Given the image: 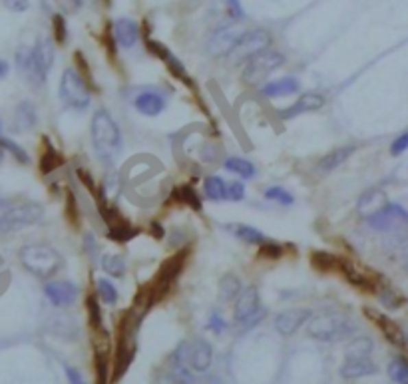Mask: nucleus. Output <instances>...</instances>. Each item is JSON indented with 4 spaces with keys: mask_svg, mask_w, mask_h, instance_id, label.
Returning <instances> with one entry per match:
<instances>
[{
    "mask_svg": "<svg viewBox=\"0 0 408 384\" xmlns=\"http://www.w3.org/2000/svg\"><path fill=\"white\" fill-rule=\"evenodd\" d=\"M96 297L106 304H116L118 303V289L108 279H98L96 281Z\"/></svg>",
    "mask_w": 408,
    "mask_h": 384,
    "instance_id": "c9c22d12",
    "label": "nucleus"
},
{
    "mask_svg": "<svg viewBox=\"0 0 408 384\" xmlns=\"http://www.w3.org/2000/svg\"><path fill=\"white\" fill-rule=\"evenodd\" d=\"M243 30L235 24H225L221 28H217L211 38L207 40V52L215 58H227L229 52L233 50V46L241 38Z\"/></svg>",
    "mask_w": 408,
    "mask_h": 384,
    "instance_id": "1a4fd4ad",
    "label": "nucleus"
},
{
    "mask_svg": "<svg viewBox=\"0 0 408 384\" xmlns=\"http://www.w3.org/2000/svg\"><path fill=\"white\" fill-rule=\"evenodd\" d=\"M84 249H86V255L94 261L98 257V251H100V245L96 241L94 233H86L84 235Z\"/></svg>",
    "mask_w": 408,
    "mask_h": 384,
    "instance_id": "49530a36",
    "label": "nucleus"
},
{
    "mask_svg": "<svg viewBox=\"0 0 408 384\" xmlns=\"http://www.w3.org/2000/svg\"><path fill=\"white\" fill-rule=\"evenodd\" d=\"M189 2H197V0H189Z\"/></svg>",
    "mask_w": 408,
    "mask_h": 384,
    "instance_id": "69168bd1",
    "label": "nucleus"
},
{
    "mask_svg": "<svg viewBox=\"0 0 408 384\" xmlns=\"http://www.w3.org/2000/svg\"><path fill=\"white\" fill-rule=\"evenodd\" d=\"M147 50H149L154 56H158V58L167 66V70L171 72V76H176L178 80H182L184 84H187V86H193V82H191V78H189L187 70L184 68V64L178 60V56H176V54H171V52L163 46L162 42L147 40Z\"/></svg>",
    "mask_w": 408,
    "mask_h": 384,
    "instance_id": "f8f14e48",
    "label": "nucleus"
},
{
    "mask_svg": "<svg viewBox=\"0 0 408 384\" xmlns=\"http://www.w3.org/2000/svg\"><path fill=\"white\" fill-rule=\"evenodd\" d=\"M42 219H44V207L40 203H19L0 215V233H14L26 227H32Z\"/></svg>",
    "mask_w": 408,
    "mask_h": 384,
    "instance_id": "20e7f679",
    "label": "nucleus"
},
{
    "mask_svg": "<svg viewBox=\"0 0 408 384\" xmlns=\"http://www.w3.org/2000/svg\"><path fill=\"white\" fill-rule=\"evenodd\" d=\"M78 178H80L82 182L86 183V187L92 191V193H98V187H96V183H94V180H92V176L86 171V169H78Z\"/></svg>",
    "mask_w": 408,
    "mask_h": 384,
    "instance_id": "603ef678",
    "label": "nucleus"
},
{
    "mask_svg": "<svg viewBox=\"0 0 408 384\" xmlns=\"http://www.w3.org/2000/svg\"><path fill=\"white\" fill-rule=\"evenodd\" d=\"M313 317V313L309 309H289L283 311L275 317V331L283 337L295 335L303 324Z\"/></svg>",
    "mask_w": 408,
    "mask_h": 384,
    "instance_id": "9b49d317",
    "label": "nucleus"
},
{
    "mask_svg": "<svg viewBox=\"0 0 408 384\" xmlns=\"http://www.w3.org/2000/svg\"><path fill=\"white\" fill-rule=\"evenodd\" d=\"M60 98L68 108L74 110H86L90 106V88L82 74L74 68H66L60 78Z\"/></svg>",
    "mask_w": 408,
    "mask_h": 384,
    "instance_id": "39448f33",
    "label": "nucleus"
},
{
    "mask_svg": "<svg viewBox=\"0 0 408 384\" xmlns=\"http://www.w3.org/2000/svg\"><path fill=\"white\" fill-rule=\"evenodd\" d=\"M74 4H76V6H80V4H82V0H74Z\"/></svg>",
    "mask_w": 408,
    "mask_h": 384,
    "instance_id": "052dcab7",
    "label": "nucleus"
},
{
    "mask_svg": "<svg viewBox=\"0 0 408 384\" xmlns=\"http://www.w3.org/2000/svg\"><path fill=\"white\" fill-rule=\"evenodd\" d=\"M405 269H407V273H408V261H407V263H405Z\"/></svg>",
    "mask_w": 408,
    "mask_h": 384,
    "instance_id": "e2e57ef3",
    "label": "nucleus"
},
{
    "mask_svg": "<svg viewBox=\"0 0 408 384\" xmlns=\"http://www.w3.org/2000/svg\"><path fill=\"white\" fill-rule=\"evenodd\" d=\"M357 331L355 323L339 313H325L309 319V337L321 343H337L350 337Z\"/></svg>",
    "mask_w": 408,
    "mask_h": 384,
    "instance_id": "7ed1b4c3",
    "label": "nucleus"
},
{
    "mask_svg": "<svg viewBox=\"0 0 408 384\" xmlns=\"http://www.w3.org/2000/svg\"><path fill=\"white\" fill-rule=\"evenodd\" d=\"M22 267L38 279H50L58 273L62 259L58 251L46 243H30L24 245L19 253Z\"/></svg>",
    "mask_w": 408,
    "mask_h": 384,
    "instance_id": "f03ea898",
    "label": "nucleus"
},
{
    "mask_svg": "<svg viewBox=\"0 0 408 384\" xmlns=\"http://www.w3.org/2000/svg\"><path fill=\"white\" fill-rule=\"evenodd\" d=\"M233 235L249 245H263L267 241V235L263 231H259L257 227H251V225H243V223L233 225Z\"/></svg>",
    "mask_w": 408,
    "mask_h": 384,
    "instance_id": "c85d7f7f",
    "label": "nucleus"
},
{
    "mask_svg": "<svg viewBox=\"0 0 408 384\" xmlns=\"http://www.w3.org/2000/svg\"><path fill=\"white\" fill-rule=\"evenodd\" d=\"M0 147L4 149V152H8V154H12L14 156V160L19 163H28L30 162V158H28V154H26V149L21 147L16 142H12V140H8V138H0Z\"/></svg>",
    "mask_w": 408,
    "mask_h": 384,
    "instance_id": "ea45409f",
    "label": "nucleus"
},
{
    "mask_svg": "<svg viewBox=\"0 0 408 384\" xmlns=\"http://www.w3.org/2000/svg\"><path fill=\"white\" fill-rule=\"evenodd\" d=\"M325 96L319 94V92H305L301 94V98L291 104L289 108H285L279 116L283 120H291L295 116H301V114H307V112H315V110H321L325 106Z\"/></svg>",
    "mask_w": 408,
    "mask_h": 384,
    "instance_id": "f3484780",
    "label": "nucleus"
},
{
    "mask_svg": "<svg viewBox=\"0 0 408 384\" xmlns=\"http://www.w3.org/2000/svg\"><path fill=\"white\" fill-rule=\"evenodd\" d=\"M66 379H68V384H88L84 381L80 370L74 366H66Z\"/></svg>",
    "mask_w": 408,
    "mask_h": 384,
    "instance_id": "3c124183",
    "label": "nucleus"
},
{
    "mask_svg": "<svg viewBox=\"0 0 408 384\" xmlns=\"http://www.w3.org/2000/svg\"><path fill=\"white\" fill-rule=\"evenodd\" d=\"M405 344H407V346H408V335H407V337H405Z\"/></svg>",
    "mask_w": 408,
    "mask_h": 384,
    "instance_id": "680f3d73",
    "label": "nucleus"
},
{
    "mask_svg": "<svg viewBox=\"0 0 408 384\" xmlns=\"http://www.w3.org/2000/svg\"><path fill=\"white\" fill-rule=\"evenodd\" d=\"M408 149V132H405L403 136H398L394 142H392V145H390V154L392 156H400L403 152H407Z\"/></svg>",
    "mask_w": 408,
    "mask_h": 384,
    "instance_id": "8fccbe9b",
    "label": "nucleus"
},
{
    "mask_svg": "<svg viewBox=\"0 0 408 384\" xmlns=\"http://www.w3.org/2000/svg\"><path fill=\"white\" fill-rule=\"evenodd\" d=\"M52 26H54V38H56L58 44H64V42L68 40V28H66V19L64 16L56 14L52 19Z\"/></svg>",
    "mask_w": 408,
    "mask_h": 384,
    "instance_id": "c03bdc74",
    "label": "nucleus"
},
{
    "mask_svg": "<svg viewBox=\"0 0 408 384\" xmlns=\"http://www.w3.org/2000/svg\"><path fill=\"white\" fill-rule=\"evenodd\" d=\"M241 291H243L241 279L235 273H225L224 277L219 279V297L224 299L225 303L235 301Z\"/></svg>",
    "mask_w": 408,
    "mask_h": 384,
    "instance_id": "bb28decb",
    "label": "nucleus"
},
{
    "mask_svg": "<svg viewBox=\"0 0 408 384\" xmlns=\"http://www.w3.org/2000/svg\"><path fill=\"white\" fill-rule=\"evenodd\" d=\"M285 64V56L277 50H263L259 54H255L251 60L245 62L243 68V82L249 86H255L259 82H263L277 68H281Z\"/></svg>",
    "mask_w": 408,
    "mask_h": 384,
    "instance_id": "423d86ee",
    "label": "nucleus"
},
{
    "mask_svg": "<svg viewBox=\"0 0 408 384\" xmlns=\"http://www.w3.org/2000/svg\"><path fill=\"white\" fill-rule=\"evenodd\" d=\"M104 273H108L110 277L114 279H122L125 275V261H123L120 255H114V253H104L102 259H100Z\"/></svg>",
    "mask_w": 408,
    "mask_h": 384,
    "instance_id": "c756f323",
    "label": "nucleus"
},
{
    "mask_svg": "<svg viewBox=\"0 0 408 384\" xmlns=\"http://www.w3.org/2000/svg\"><path fill=\"white\" fill-rule=\"evenodd\" d=\"M263 317H265V309H261V311H259V313H257L255 317H251L249 321H245L241 326H243V328H253L255 324H259L261 321H263Z\"/></svg>",
    "mask_w": 408,
    "mask_h": 384,
    "instance_id": "864d4df0",
    "label": "nucleus"
},
{
    "mask_svg": "<svg viewBox=\"0 0 408 384\" xmlns=\"http://www.w3.org/2000/svg\"><path fill=\"white\" fill-rule=\"evenodd\" d=\"M261 311V297H259V289L255 285L245 287L239 293V297L235 299V311H233V319L239 324L249 321L251 317H255Z\"/></svg>",
    "mask_w": 408,
    "mask_h": 384,
    "instance_id": "9d476101",
    "label": "nucleus"
},
{
    "mask_svg": "<svg viewBox=\"0 0 408 384\" xmlns=\"http://www.w3.org/2000/svg\"><path fill=\"white\" fill-rule=\"evenodd\" d=\"M114 36H116V42L122 48H132L138 42L140 28H138V24L132 21V19H120V21H116V24H114Z\"/></svg>",
    "mask_w": 408,
    "mask_h": 384,
    "instance_id": "5701e85b",
    "label": "nucleus"
},
{
    "mask_svg": "<svg viewBox=\"0 0 408 384\" xmlns=\"http://www.w3.org/2000/svg\"><path fill=\"white\" fill-rule=\"evenodd\" d=\"M32 52H34V60H36L38 70L46 76L50 72V68L54 66V44L50 38H38Z\"/></svg>",
    "mask_w": 408,
    "mask_h": 384,
    "instance_id": "393cba45",
    "label": "nucleus"
},
{
    "mask_svg": "<svg viewBox=\"0 0 408 384\" xmlns=\"http://www.w3.org/2000/svg\"><path fill=\"white\" fill-rule=\"evenodd\" d=\"M16 68H19V72H21L22 76L30 82L32 86H40V84H44V80H46V76L42 74L40 70H38V66H36L32 48H28V46H21V48L16 50Z\"/></svg>",
    "mask_w": 408,
    "mask_h": 384,
    "instance_id": "2eb2a0df",
    "label": "nucleus"
},
{
    "mask_svg": "<svg viewBox=\"0 0 408 384\" xmlns=\"http://www.w3.org/2000/svg\"><path fill=\"white\" fill-rule=\"evenodd\" d=\"M138 233H140V231H138L136 227H130L125 221L114 223V225L108 227V239H112V241L116 243L130 241V239H134Z\"/></svg>",
    "mask_w": 408,
    "mask_h": 384,
    "instance_id": "473e14b6",
    "label": "nucleus"
},
{
    "mask_svg": "<svg viewBox=\"0 0 408 384\" xmlns=\"http://www.w3.org/2000/svg\"><path fill=\"white\" fill-rule=\"evenodd\" d=\"M365 313H367L374 323L381 326V331H383V335L387 337L388 343L396 344V346H403V344H405V335H403L400 326L394 323L392 319H388L387 315H381V313H376V311H372V309H365Z\"/></svg>",
    "mask_w": 408,
    "mask_h": 384,
    "instance_id": "412c9836",
    "label": "nucleus"
},
{
    "mask_svg": "<svg viewBox=\"0 0 408 384\" xmlns=\"http://www.w3.org/2000/svg\"><path fill=\"white\" fill-rule=\"evenodd\" d=\"M44 295L54 307H70L78 297V287L70 281H50L44 285Z\"/></svg>",
    "mask_w": 408,
    "mask_h": 384,
    "instance_id": "ddd939ff",
    "label": "nucleus"
},
{
    "mask_svg": "<svg viewBox=\"0 0 408 384\" xmlns=\"http://www.w3.org/2000/svg\"><path fill=\"white\" fill-rule=\"evenodd\" d=\"M204 193L205 197L211 200V202H221V200H225V193H227V183L217 176H209V178H205L204 182Z\"/></svg>",
    "mask_w": 408,
    "mask_h": 384,
    "instance_id": "7c9ffc66",
    "label": "nucleus"
},
{
    "mask_svg": "<svg viewBox=\"0 0 408 384\" xmlns=\"http://www.w3.org/2000/svg\"><path fill=\"white\" fill-rule=\"evenodd\" d=\"M38 121V112H36V106L32 101L24 100L16 106L14 110V123H16V130L19 132H28L36 125Z\"/></svg>",
    "mask_w": 408,
    "mask_h": 384,
    "instance_id": "b1692460",
    "label": "nucleus"
},
{
    "mask_svg": "<svg viewBox=\"0 0 408 384\" xmlns=\"http://www.w3.org/2000/svg\"><path fill=\"white\" fill-rule=\"evenodd\" d=\"M152 233H154V237H158V239H162L163 237V227L160 223H152Z\"/></svg>",
    "mask_w": 408,
    "mask_h": 384,
    "instance_id": "4d7b16f0",
    "label": "nucleus"
},
{
    "mask_svg": "<svg viewBox=\"0 0 408 384\" xmlns=\"http://www.w3.org/2000/svg\"><path fill=\"white\" fill-rule=\"evenodd\" d=\"M187 255H189V251H180L178 255H173L171 259H167L165 263L162 265V269H160V273H158V277L154 279V285H152V295H147V307H152L154 303H158L160 299H162L163 295L169 291V287L173 285V281L180 277V273H182V269H184L185 259H187Z\"/></svg>",
    "mask_w": 408,
    "mask_h": 384,
    "instance_id": "6e6552de",
    "label": "nucleus"
},
{
    "mask_svg": "<svg viewBox=\"0 0 408 384\" xmlns=\"http://www.w3.org/2000/svg\"><path fill=\"white\" fill-rule=\"evenodd\" d=\"M227 12L233 21H241L245 19V10L239 0H227Z\"/></svg>",
    "mask_w": 408,
    "mask_h": 384,
    "instance_id": "de8ad7c7",
    "label": "nucleus"
},
{
    "mask_svg": "<svg viewBox=\"0 0 408 384\" xmlns=\"http://www.w3.org/2000/svg\"><path fill=\"white\" fill-rule=\"evenodd\" d=\"M0 130H2V121H0Z\"/></svg>",
    "mask_w": 408,
    "mask_h": 384,
    "instance_id": "0e129e2a",
    "label": "nucleus"
},
{
    "mask_svg": "<svg viewBox=\"0 0 408 384\" xmlns=\"http://www.w3.org/2000/svg\"><path fill=\"white\" fill-rule=\"evenodd\" d=\"M372 352V341L368 337H359L348 344L347 359H365Z\"/></svg>",
    "mask_w": 408,
    "mask_h": 384,
    "instance_id": "f704fd0d",
    "label": "nucleus"
},
{
    "mask_svg": "<svg viewBox=\"0 0 408 384\" xmlns=\"http://www.w3.org/2000/svg\"><path fill=\"white\" fill-rule=\"evenodd\" d=\"M156 384H184L180 383L171 372H162L160 376H158V381H156Z\"/></svg>",
    "mask_w": 408,
    "mask_h": 384,
    "instance_id": "5fc2aeb1",
    "label": "nucleus"
},
{
    "mask_svg": "<svg viewBox=\"0 0 408 384\" xmlns=\"http://www.w3.org/2000/svg\"><path fill=\"white\" fill-rule=\"evenodd\" d=\"M4 154H6V152H4V149H2V147H0V163L4 162Z\"/></svg>",
    "mask_w": 408,
    "mask_h": 384,
    "instance_id": "bf43d9fd",
    "label": "nucleus"
},
{
    "mask_svg": "<svg viewBox=\"0 0 408 384\" xmlns=\"http://www.w3.org/2000/svg\"><path fill=\"white\" fill-rule=\"evenodd\" d=\"M379 297H381V303L385 304L387 309H398L400 304L405 303V297H400V295H396L392 289H383L381 293H379Z\"/></svg>",
    "mask_w": 408,
    "mask_h": 384,
    "instance_id": "37998d69",
    "label": "nucleus"
},
{
    "mask_svg": "<svg viewBox=\"0 0 408 384\" xmlns=\"http://www.w3.org/2000/svg\"><path fill=\"white\" fill-rule=\"evenodd\" d=\"M6 4H8V8H12V10H16V12H22V10L28 8V2H26V0H8Z\"/></svg>",
    "mask_w": 408,
    "mask_h": 384,
    "instance_id": "6e6d98bb",
    "label": "nucleus"
},
{
    "mask_svg": "<svg viewBox=\"0 0 408 384\" xmlns=\"http://www.w3.org/2000/svg\"><path fill=\"white\" fill-rule=\"evenodd\" d=\"M225 326H227V324H225L224 317H221L219 313H211V315H209V321H207V328H209V331H213V333L219 335V333H224Z\"/></svg>",
    "mask_w": 408,
    "mask_h": 384,
    "instance_id": "09e8293b",
    "label": "nucleus"
},
{
    "mask_svg": "<svg viewBox=\"0 0 408 384\" xmlns=\"http://www.w3.org/2000/svg\"><path fill=\"white\" fill-rule=\"evenodd\" d=\"M225 169L231 171V173H235V176H239V178H243V180L255 178V165L243 160V158H235V156L233 158H227L225 160Z\"/></svg>",
    "mask_w": 408,
    "mask_h": 384,
    "instance_id": "2f4dec72",
    "label": "nucleus"
},
{
    "mask_svg": "<svg viewBox=\"0 0 408 384\" xmlns=\"http://www.w3.org/2000/svg\"><path fill=\"white\" fill-rule=\"evenodd\" d=\"M388 205V197L387 193L379 187H372V189H367L361 197H359V203H357V209L361 213L363 219H370L374 215H379L385 207Z\"/></svg>",
    "mask_w": 408,
    "mask_h": 384,
    "instance_id": "4468645a",
    "label": "nucleus"
},
{
    "mask_svg": "<svg viewBox=\"0 0 408 384\" xmlns=\"http://www.w3.org/2000/svg\"><path fill=\"white\" fill-rule=\"evenodd\" d=\"M403 221H408V215L398 207V205H392V203H388L387 207H385L379 215H374V217L368 219V223H370L374 229H381V231L392 229V227H396L398 223Z\"/></svg>",
    "mask_w": 408,
    "mask_h": 384,
    "instance_id": "6ab92c4d",
    "label": "nucleus"
},
{
    "mask_svg": "<svg viewBox=\"0 0 408 384\" xmlns=\"http://www.w3.org/2000/svg\"><path fill=\"white\" fill-rule=\"evenodd\" d=\"M283 253H285L283 245H279V243L269 241V239H267V241L261 245L259 257H263V259H279V257H283Z\"/></svg>",
    "mask_w": 408,
    "mask_h": 384,
    "instance_id": "79ce46f5",
    "label": "nucleus"
},
{
    "mask_svg": "<svg viewBox=\"0 0 408 384\" xmlns=\"http://www.w3.org/2000/svg\"><path fill=\"white\" fill-rule=\"evenodd\" d=\"M44 145H46V149H44V154H42L40 169L42 173H50L52 169H56L62 163V156L56 152V147L50 143L48 138H44Z\"/></svg>",
    "mask_w": 408,
    "mask_h": 384,
    "instance_id": "72a5a7b5",
    "label": "nucleus"
},
{
    "mask_svg": "<svg viewBox=\"0 0 408 384\" xmlns=\"http://www.w3.org/2000/svg\"><path fill=\"white\" fill-rule=\"evenodd\" d=\"M136 110L147 116V118H154V116H160L163 110H165V98H163L160 92H154V90H147V92H140L134 100Z\"/></svg>",
    "mask_w": 408,
    "mask_h": 384,
    "instance_id": "a211bd4d",
    "label": "nucleus"
},
{
    "mask_svg": "<svg viewBox=\"0 0 408 384\" xmlns=\"http://www.w3.org/2000/svg\"><path fill=\"white\" fill-rule=\"evenodd\" d=\"M245 197V185L241 182H233L227 185V193H225V200H231V202H241Z\"/></svg>",
    "mask_w": 408,
    "mask_h": 384,
    "instance_id": "a18cd8bd",
    "label": "nucleus"
},
{
    "mask_svg": "<svg viewBox=\"0 0 408 384\" xmlns=\"http://www.w3.org/2000/svg\"><path fill=\"white\" fill-rule=\"evenodd\" d=\"M171 197H173L178 203L189 205L193 211H202V207H204V205H202V197H200V193H197V191H195V187H191V185H178Z\"/></svg>",
    "mask_w": 408,
    "mask_h": 384,
    "instance_id": "cd10ccee",
    "label": "nucleus"
},
{
    "mask_svg": "<svg viewBox=\"0 0 408 384\" xmlns=\"http://www.w3.org/2000/svg\"><path fill=\"white\" fill-rule=\"evenodd\" d=\"M299 92V80L293 76H285L275 82H269L261 88V94L267 98H283V96H293Z\"/></svg>",
    "mask_w": 408,
    "mask_h": 384,
    "instance_id": "4be33fe9",
    "label": "nucleus"
},
{
    "mask_svg": "<svg viewBox=\"0 0 408 384\" xmlns=\"http://www.w3.org/2000/svg\"><path fill=\"white\" fill-rule=\"evenodd\" d=\"M388 374L396 384H408V361L398 357L388 364Z\"/></svg>",
    "mask_w": 408,
    "mask_h": 384,
    "instance_id": "e433bc0d",
    "label": "nucleus"
},
{
    "mask_svg": "<svg viewBox=\"0 0 408 384\" xmlns=\"http://www.w3.org/2000/svg\"><path fill=\"white\" fill-rule=\"evenodd\" d=\"M90 134H92L94 152L104 163H114L120 158L122 134L108 110H104V108L96 110V114L92 118V125H90Z\"/></svg>",
    "mask_w": 408,
    "mask_h": 384,
    "instance_id": "f257e3e1",
    "label": "nucleus"
},
{
    "mask_svg": "<svg viewBox=\"0 0 408 384\" xmlns=\"http://www.w3.org/2000/svg\"><path fill=\"white\" fill-rule=\"evenodd\" d=\"M213 361V348L211 344L204 341V339H197L193 343H189V350H187V366L193 370V372H205Z\"/></svg>",
    "mask_w": 408,
    "mask_h": 384,
    "instance_id": "dca6fc26",
    "label": "nucleus"
},
{
    "mask_svg": "<svg viewBox=\"0 0 408 384\" xmlns=\"http://www.w3.org/2000/svg\"><path fill=\"white\" fill-rule=\"evenodd\" d=\"M374 372H376V364L372 363L370 357H365V359H345V363L341 366V376L347 379V381L370 376Z\"/></svg>",
    "mask_w": 408,
    "mask_h": 384,
    "instance_id": "aec40b11",
    "label": "nucleus"
},
{
    "mask_svg": "<svg viewBox=\"0 0 408 384\" xmlns=\"http://www.w3.org/2000/svg\"><path fill=\"white\" fill-rule=\"evenodd\" d=\"M355 154V145H343V147H337V149H333V152H328L326 156H323V160L319 162V171L321 173H328V171H333V169H337L339 165H343V163L347 162L348 158Z\"/></svg>",
    "mask_w": 408,
    "mask_h": 384,
    "instance_id": "a878e982",
    "label": "nucleus"
},
{
    "mask_svg": "<svg viewBox=\"0 0 408 384\" xmlns=\"http://www.w3.org/2000/svg\"><path fill=\"white\" fill-rule=\"evenodd\" d=\"M8 70H10L8 62L2 60V58H0V78H6V76H8Z\"/></svg>",
    "mask_w": 408,
    "mask_h": 384,
    "instance_id": "13d9d810",
    "label": "nucleus"
},
{
    "mask_svg": "<svg viewBox=\"0 0 408 384\" xmlns=\"http://www.w3.org/2000/svg\"><path fill=\"white\" fill-rule=\"evenodd\" d=\"M271 40H273V38H271V32H267L263 28L247 30V32L241 34V38L233 46V50L229 52L227 58L233 62V64H243V62L251 60L255 54L267 50Z\"/></svg>",
    "mask_w": 408,
    "mask_h": 384,
    "instance_id": "0eeeda50",
    "label": "nucleus"
},
{
    "mask_svg": "<svg viewBox=\"0 0 408 384\" xmlns=\"http://www.w3.org/2000/svg\"><path fill=\"white\" fill-rule=\"evenodd\" d=\"M311 263L319 271H328V269H335L339 265V259L335 255L326 253V251H315L311 255Z\"/></svg>",
    "mask_w": 408,
    "mask_h": 384,
    "instance_id": "58836bf2",
    "label": "nucleus"
},
{
    "mask_svg": "<svg viewBox=\"0 0 408 384\" xmlns=\"http://www.w3.org/2000/svg\"><path fill=\"white\" fill-rule=\"evenodd\" d=\"M86 309H88V315H90V324L92 328H102V311H100V299L96 295H88L86 299Z\"/></svg>",
    "mask_w": 408,
    "mask_h": 384,
    "instance_id": "4c0bfd02",
    "label": "nucleus"
},
{
    "mask_svg": "<svg viewBox=\"0 0 408 384\" xmlns=\"http://www.w3.org/2000/svg\"><path fill=\"white\" fill-rule=\"evenodd\" d=\"M265 197L269 200V202H277V203H281V205H291V203L295 202L293 193H289L285 187H279V185L269 187V189L265 191Z\"/></svg>",
    "mask_w": 408,
    "mask_h": 384,
    "instance_id": "a19ab883",
    "label": "nucleus"
}]
</instances>
